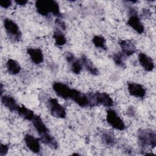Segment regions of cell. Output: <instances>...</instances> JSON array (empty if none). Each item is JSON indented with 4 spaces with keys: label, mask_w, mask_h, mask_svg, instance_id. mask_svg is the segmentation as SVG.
Returning <instances> with one entry per match:
<instances>
[{
    "label": "cell",
    "mask_w": 156,
    "mask_h": 156,
    "mask_svg": "<svg viewBox=\"0 0 156 156\" xmlns=\"http://www.w3.org/2000/svg\"><path fill=\"white\" fill-rule=\"evenodd\" d=\"M87 96L88 101V106L90 107H94L99 104L107 107L113 105V99L106 93H90L87 94Z\"/></svg>",
    "instance_id": "6da1fadb"
},
{
    "label": "cell",
    "mask_w": 156,
    "mask_h": 156,
    "mask_svg": "<svg viewBox=\"0 0 156 156\" xmlns=\"http://www.w3.org/2000/svg\"><path fill=\"white\" fill-rule=\"evenodd\" d=\"M9 150V146L6 144H1L0 145V155L1 156H4L5 155Z\"/></svg>",
    "instance_id": "4316f807"
},
{
    "label": "cell",
    "mask_w": 156,
    "mask_h": 156,
    "mask_svg": "<svg viewBox=\"0 0 156 156\" xmlns=\"http://www.w3.org/2000/svg\"><path fill=\"white\" fill-rule=\"evenodd\" d=\"M119 44L122 52L127 56H130L136 51L135 44L130 40H120Z\"/></svg>",
    "instance_id": "7c38bea8"
},
{
    "label": "cell",
    "mask_w": 156,
    "mask_h": 156,
    "mask_svg": "<svg viewBox=\"0 0 156 156\" xmlns=\"http://www.w3.org/2000/svg\"><path fill=\"white\" fill-rule=\"evenodd\" d=\"M81 63L83 66L88 70L91 74L98 75L99 74V71L98 68L93 65L91 60L87 58L85 55H82L81 57Z\"/></svg>",
    "instance_id": "ac0fdd59"
},
{
    "label": "cell",
    "mask_w": 156,
    "mask_h": 156,
    "mask_svg": "<svg viewBox=\"0 0 156 156\" xmlns=\"http://www.w3.org/2000/svg\"><path fill=\"white\" fill-rule=\"evenodd\" d=\"M55 23V24H57L58 26H59L63 30H65V29H66V25H65V23H64L63 21H62V20H60V19H56Z\"/></svg>",
    "instance_id": "f1b7e54d"
},
{
    "label": "cell",
    "mask_w": 156,
    "mask_h": 156,
    "mask_svg": "<svg viewBox=\"0 0 156 156\" xmlns=\"http://www.w3.org/2000/svg\"><path fill=\"white\" fill-rule=\"evenodd\" d=\"M37 12L41 15L47 16L50 13L49 0H38L35 2Z\"/></svg>",
    "instance_id": "9a60e30c"
},
{
    "label": "cell",
    "mask_w": 156,
    "mask_h": 156,
    "mask_svg": "<svg viewBox=\"0 0 156 156\" xmlns=\"http://www.w3.org/2000/svg\"><path fill=\"white\" fill-rule=\"evenodd\" d=\"M102 141L109 146H112L115 143V139L113 133L109 131L104 132L102 135Z\"/></svg>",
    "instance_id": "7402d4cb"
},
{
    "label": "cell",
    "mask_w": 156,
    "mask_h": 156,
    "mask_svg": "<svg viewBox=\"0 0 156 156\" xmlns=\"http://www.w3.org/2000/svg\"><path fill=\"white\" fill-rule=\"evenodd\" d=\"M27 52L32 61L35 64H40L43 61V52L39 48H28Z\"/></svg>",
    "instance_id": "5bb4252c"
},
{
    "label": "cell",
    "mask_w": 156,
    "mask_h": 156,
    "mask_svg": "<svg viewBox=\"0 0 156 156\" xmlns=\"http://www.w3.org/2000/svg\"><path fill=\"white\" fill-rule=\"evenodd\" d=\"M15 2L16 4H18L20 5H24L27 2V1H24V0H15Z\"/></svg>",
    "instance_id": "f546056e"
},
{
    "label": "cell",
    "mask_w": 156,
    "mask_h": 156,
    "mask_svg": "<svg viewBox=\"0 0 156 156\" xmlns=\"http://www.w3.org/2000/svg\"><path fill=\"white\" fill-rule=\"evenodd\" d=\"M4 26L7 34L15 41H19L21 37V33L18 25L10 19L4 20Z\"/></svg>",
    "instance_id": "3957f363"
},
{
    "label": "cell",
    "mask_w": 156,
    "mask_h": 156,
    "mask_svg": "<svg viewBox=\"0 0 156 156\" xmlns=\"http://www.w3.org/2000/svg\"><path fill=\"white\" fill-rule=\"evenodd\" d=\"M138 60L141 65L147 71H151L154 68V62L151 57L144 53H140L138 55Z\"/></svg>",
    "instance_id": "4fadbf2b"
},
{
    "label": "cell",
    "mask_w": 156,
    "mask_h": 156,
    "mask_svg": "<svg viewBox=\"0 0 156 156\" xmlns=\"http://www.w3.org/2000/svg\"><path fill=\"white\" fill-rule=\"evenodd\" d=\"M32 121V123L34 127L35 128V129L37 130V131L40 135H41L45 132H48V130L46 126H45L41 118L39 116L35 115Z\"/></svg>",
    "instance_id": "e0dca14e"
},
{
    "label": "cell",
    "mask_w": 156,
    "mask_h": 156,
    "mask_svg": "<svg viewBox=\"0 0 156 156\" xmlns=\"http://www.w3.org/2000/svg\"><path fill=\"white\" fill-rule=\"evenodd\" d=\"M113 59L115 62V63L121 66V67H124L125 66V63L124 62V57L122 54H121V53H116L115 54L113 55Z\"/></svg>",
    "instance_id": "484cf974"
},
{
    "label": "cell",
    "mask_w": 156,
    "mask_h": 156,
    "mask_svg": "<svg viewBox=\"0 0 156 156\" xmlns=\"http://www.w3.org/2000/svg\"><path fill=\"white\" fill-rule=\"evenodd\" d=\"M52 88L58 96L63 99L69 98L72 89L66 84L62 82H54L53 83Z\"/></svg>",
    "instance_id": "52a82bcc"
},
{
    "label": "cell",
    "mask_w": 156,
    "mask_h": 156,
    "mask_svg": "<svg viewBox=\"0 0 156 156\" xmlns=\"http://www.w3.org/2000/svg\"><path fill=\"white\" fill-rule=\"evenodd\" d=\"M12 4L11 1L10 0H2L0 1V5L4 8H8Z\"/></svg>",
    "instance_id": "83f0119b"
},
{
    "label": "cell",
    "mask_w": 156,
    "mask_h": 156,
    "mask_svg": "<svg viewBox=\"0 0 156 156\" xmlns=\"http://www.w3.org/2000/svg\"><path fill=\"white\" fill-rule=\"evenodd\" d=\"M69 98L73 100L80 107H84L88 105V101L87 94H84L75 89L71 90Z\"/></svg>",
    "instance_id": "ba28073f"
},
{
    "label": "cell",
    "mask_w": 156,
    "mask_h": 156,
    "mask_svg": "<svg viewBox=\"0 0 156 156\" xmlns=\"http://www.w3.org/2000/svg\"><path fill=\"white\" fill-rule=\"evenodd\" d=\"M66 58L71 65L72 71L75 74H79L82 68V64L76 58L74 54L71 52H68L66 54Z\"/></svg>",
    "instance_id": "8fae6325"
},
{
    "label": "cell",
    "mask_w": 156,
    "mask_h": 156,
    "mask_svg": "<svg viewBox=\"0 0 156 156\" xmlns=\"http://www.w3.org/2000/svg\"><path fill=\"white\" fill-rule=\"evenodd\" d=\"M53 37L55 40V43L58 46L64 45L66 43V38L63 34L59 30H56L54 32Z\"/></svg>",
    "instance_id": "603a6c76"
},
{
    "label": "cell",
    "mask_w": 156,
    "mask_h": 156,
    "mask_svg": "<svg viewBox=\"0 0 156 156\" xmlns=\"http://www.w3.org/2000/svg\"><path fill=\"white\" fill-rule=\"evenodd\" d=\"M93 43L94 45L97 48H99L105 50L107 49V46L105 44V40L102 36H94L93 38Z\"/></svg>",
    "instance_id": "cb8c5ba5"
},
{
    "label": "cell",
    "mask_w": 156,
    "mask_h": 156,
    "mask_svg": "<svg viewBox=\"0 0 156 156\" xmlns=\"http://www.w3.org/2000/svg\"><path fill=\"white\" fill-rule=\"evenodd\" d=\"M41 135V141L45 144L48 145V146L53 148V149H57L58 147V143L57 141L55 140V138L51 136L48 132H45Z\"/></svg>",
    "instance_id": "d6986e66"
},
{
    "label": "cell",
    "mask_w": 156,
    "mask_h": 156,
    "mask_svg": "<svg viewBox=\"0 0 156 156\" xmlns=\"http://www.w3.org/2000/svg\"><path fill=\"white\" fill-rule=\"evenodd\" d=\"M17 112L21 117L29 121H32L35 116L33 111L23 105L20 106Z\"/></svg>",
    "instance_id": "44dd1931"
},
{
    "label": "cell",
    "mask_w": 156,
    "mask_h": 156,
    "mask_svg": "<svg viewBox=\"0 0 156 156\" xmlns=\"http://www.w3.org/2000/svg\"><path fill=\"white\" fill-rule=\"evenodd\" d=\"M106 119L111 126L117 130H123L125 129V124L123 121L116 114V112L112 109H108L107 111Z\"/></svg>",
    "instance_id": "277c9868"
},
{
    "label": "cell",
    "mask_w": 156,
    "mask_h": 156,
    "mask_svg": "<svg viewBox=\"0 0 156 156\" xmlns=\"http://www.w3.org/2000/svg\"><path fill=\"white\" fill-rule=\"evenodd\" d=\"M6 66L8 72L10 74H16L21 70V66L20 64L15 60L9 59L6 63Z\"/></svg>",
    "instance_id": "ffe728a7"
},
{
    "label": "cell",
    "mask_w": 156,
    "mask_h": 156,
    "mask_svg": "<svg viewBox=\"0 0 156 156\" xmlns=\"http://www.w3.org/2000/svg\"><path fill=\"white\" fill-rule=\"evenodd\" d=\"M128 91L130 95L137 98H143L146 95L144 88L141 85L136 83H129Z\"/></svg>",
    "instance_id": "9c48e42d"
},
{
    "label": "cell",
    "mask_w": 156,
    "mask_h": 156,
    "mask_svg": "<svg viewBox=\"0 0 156 156\" xmlns=\"http://www.w3.org/2000/svg\"><path fill=\"white\" fill-rule=\"evenodd\" d=\"M24 141L28 148L34 153H38L40 150V146L38 139L31 135L27 134L24 136Z\"/></svg>",
    "instance_id": "30bf717a"
},
{
    "label": "cell",
    "mask_w": 156,
    "mask_h": 156,
    "mask_svg": "<svg viewBox=\"0 0 156 156\" xmlns=\"http://www.w3.org/2000/svg\"><path fill=\"white\" fill-rule=\"evenodd\" d=\"M49 7H50V13H52L54 16H61L59 5L56 1L49 0Z\"/></svg>",
    "instance_id": "d4e9b609"
},
{
    "label": "cell",
    "mask_w": 156,
    "mask_h": 156,
    "mask_svg": "<svg viewBox=\"0 0 156 156\" xmlns=\"http://www.w3.org/2000/svg\"><path fill=\"white\" fill-rule=\"evenodd\" d=\"M138 138L142 147L149 146L155 147L156 146V134L152 129H141L138 132Z\"/></svg>",
    "instance_id": "7a4b0ae2"
},
{
    "label": "cell",
    "mask_w": 156,
    "mask_h": 156,
    "mask_svg": "<svg viewBox=\"0 0 156 156\" xmlns=\"http://www.w3.org/2000/svg\"><path fill=\"white\" fill-rule=\"evenodd\" d=\"M49 108L51 114L57 118H65L66 116V111L62 105L55 98H50L48 101Z\"/></svg>",
    "instance_id": "5b68a950"
},
{
    "label": "cell",
    "mask_w": 156,
    "mask_h": 156,
    "mask_svg": "<svg viewBox=\"0 0 156 156\" xmlns=\"http://www.w3.org/2000/svg\"><path fill=\"white\" fill-rule=\"evenodd\" d=\"M127 24L132 27L138 34H141L144 30L143 24L137 16L136 12L133 9L130 10V16L127 21Z\"/></svg>",
    "instance_id": "8992f818"
},
{
    "label": "cell",
    "mask_w": 156,
    "mask_h": 156,
    "mask_svg": "<svg viewBox=\"0 0 156 156\" xmlns=\"http://www.w3.org/2000/svg\"><path fill=\"white\" fill-rule=\"evenodd\" d=\"M1 102L5 107L12 112L17 111L20 107L16 104L15 99L10 96H2Z\"/></svg>",
    "instance_id": "2e32d148"
}]
</instances>
